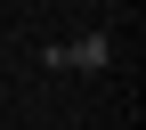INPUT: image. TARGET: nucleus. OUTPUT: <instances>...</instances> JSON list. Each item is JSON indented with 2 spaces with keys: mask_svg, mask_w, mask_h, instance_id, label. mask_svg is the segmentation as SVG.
Masks as SVG:
<instances>
[{
  "mask_svg": "<svg viewBox=\"0 0 146 130\" xmlns=\"http://www.w3.org/2000/svg\"><path fill=\"white\" fill-rule=\"evenodd\" d=\"M49 65H73V73H98V65H114V41L106 33H81V41H65V49H49Z\"/></svg>",
  "mask_w": 146,
  "mask_h": 130,
  "instance_id": "obj_1",
  "label": "nucleus"
}]
</instances>
